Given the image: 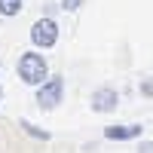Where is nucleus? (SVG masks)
<instances>
[{"instance_id":"nucleus-1","label":"nucleus","mask_w":153,"mask_h":153,"mask_svg":"<svg viewBox=\"0 0 153 153\" xmlns=\"http://www.w3.org/2000/svg\"><path fill=\"white\" fill-rule=\"evenodd\" d=\"M16 71H19V80L28 83V86H40V83L49 80V65L40 52H22Z\"/></svg>"},{"instance_id":"nucleus-2","label":"nucleus","mask_w":153,"mask_h":153,"mask_svg":"<svg viewBox=\"0 0 153 153\" xmlns=\"http://www.w3.org/2000/svg\"><path fill=\"white\" fill-rule=\"evenodd\" d=\"M61 95H65V80L61 76H49L46 83L37 86V104L43 110H55L61 104Z\"/></svg>"},{"instance_id":"nucleus-3","label":"nucleus","mask_w":153,"mask_h":153,"mask_svg":"<svg viewBox=\"0 0 153 153\" xmlns=\"http://www.w3.org/2000/svg\"><path fill=\"white\" fill-rule=\"evenodd\" d=\"M55 40H58V25H55V19H37L34 25H31V43L37 46V49H49V46H55Z\"/></svg>"},{"instance_id":"nucleus-4","label":"nucleus","mask_w":153,"mask_h":153,"mask_svg":"<svg viewBox=\"0 0 153 153\" xmlns=\"http://www.w3.org/2000/svg\"><path fill=\"white\" fill-rule=\"evenodd\" d=\"M89 104H92L95 113H107V110H113V107L120 104V92H117V89H107V86L104 89H95Z\"/></svg>"},{"instance_id":"nucleus-5","label":"nucleus","mask_w":153,"mask_h":153,"mask_svg":"<svg viewBox=\"0 0 153 153\" xmlns=\"http://www.w3.org/2000/svg\"><path fill=\"white\" fill-rule=\"evenodd\" d=\"M144 135V126L141 123H132V126H107L104 138L107 141H132V138H141Z\"/></svg>"},{"instance_id":"nucleus-6","label":"nucleus","mask_w":153,"mask_h":153,"mask_svg":"<svg viewBox=\"0 0 153 153\" xmlns=\"http://www.w3.org/2000/svg\"><path fill=\"white\" fill-rule=\"evenodd\" d=\"M19 126H22V129L28 132V135H34V138H40V141H49V138H52V135H49L46 129H37V126H34V123H28V120H22Z\"/></svg>"},{"instance_id":"nucleus-7","label":"nucleus","mask_w":153,"mask_h":153,"mask_svg":"<svg viewBox=\"0 0 153 153\" xmlns=\"http://www.w3.org/2000/svg\"><path fill=\"white\" fill-rule=\"evenodd\" d=\"M22 0H0V16H19Z\"/></svg>"},{"instance_id":"nucleus-8","label":"nucleus","mask_w":153,"mask_h":153,"mask_svg":"<svg viewBox=\"0 0 153 153\" xmlns=\"http://www.w3.org/2000/svg\"><path fill=\"white\" fill-rule=\"evenodd\" d=\"M83 6V0H61V9H68V12H76Z\"/></svg>"},{"instance_id":"nucleus-9","label":"nucleus","mask_w":153,"mask_h":153,"mask_svg":"<svg viewBox=\"0 0 153 153\" xmlns=\"http://www.w3.org/2000/svg\"><path fill=\"white\" fill-rule=\"evenodd\" d=\"M0 98H3V86H0Z\"/></svg>"}]
</instances>
